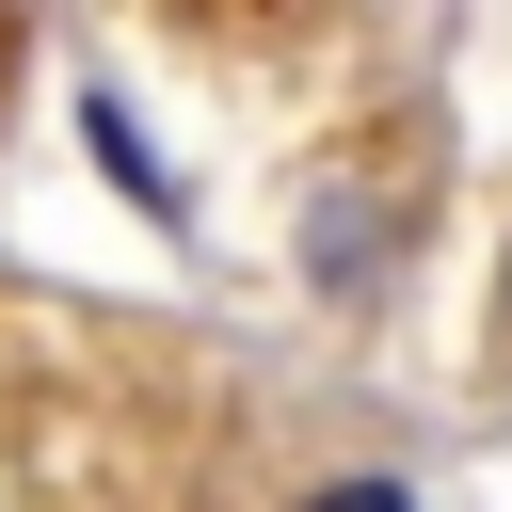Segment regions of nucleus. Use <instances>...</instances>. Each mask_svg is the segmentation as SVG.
Instances as JSON below:
<instances>
[{
  "instance_id": "1",
  "label": "nucleus",
  "mask_w": 512,
  "mask_h": 512,
  "mask_svg": "<svg viewBox=\"0 0 512 512\" xmlns=\"http://www.w3.org/2000/svg\"><path fill=\"white\" fill-rule=\"evenodd\" d=\"M288 512H416V480H384V464H336V480H304Z\"/></svg>"
},
{
  "instance_id": "2",
  "label": "nucleus",
  "mask_w": 512,
  "mask_h": 512,
  "mask_svg": "<svg viewBox=\"0 0 512 512\" xmlns=\"http://www.w3.org/2000/svg\"><path fill=\"white\" fill-rule=\"evenodd\" d=\"M496 320H512V256H496Z\"/></svg>"
}]
</instances>
